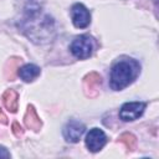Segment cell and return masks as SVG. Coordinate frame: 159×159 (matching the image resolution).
I'll use <instances>...</instances> for the list:
<instances>
[{
	"label": "cell",
	"mask_w": 159,
	"mask_h": 159,
	"mask_svg": "<svg viewBox=\"0 0 159 159\" xmlns=\"http://www.w3.org/2000/svg\"><path fill=\"white\" fill-rule=\"evenodd\" d=\"M20 31L35 43H47L55 37V21L41 10L24 12L17 22Z\"/></svg>",
	"instance_id": "6da1fadb"
},
{
	"label": "cell",
	"mask_w": 159,
	"mask_h": 159,
	"mask_svg": "<svg viewBox=\"0 0 159 159\" xmlns=\"http://www.w3.org/2000/svg\"><path fill=\"white\" fill-rule=\"evenodd\" d=\"M140 66L133 58H122L118 60L111 70L109 84L114 91H120L129 86L139 75Z\"/></svg>",
	"instance_id": "7a4b0ae2"
},
{
	"label": "cell",
	"mask_w": 159,
	"mask_h": 159,
	"mask_svg": "<svg viewBox=\"0 0 159 159\" xmlns=\"http://www.w3.org/2000/svg\"><path fill=\"white\" fill-rule=\"evenodd\" d=\"M96 47V42L93 40V37L88 36V35H81L77 36L70 45V50L71 53L80 60H86L88 58Z\"/></svg>",
	"instance_id": "3957f363"
},
{
	"label": "cell",
	"mask_w": 159,
	"mask_h": 159,
	"mask_svg": "<svg viewBox=\"0 0 159 159\" xmlns=\"http://www.w3.org/2000/svg\"><path fill=\"white\" fill-rule=\"evenodd\" d=\"M145 106L144 102H127L120 107L119 117L124 122L135 120L144 113Z\"/></svg>",
	"instance_id": "277c9868"
},
{
	"label": "cell",
	"mask_w": 159,
	"mask_h": 159,
	"mask_svg": "<svg viewBox=\"0 0 159 159\" xmlns=\"http://www.w3.org/2000/svg\"><path fill=\"white\" fill-rule=\"evenodd\" d=\"M71 19L77 29H84L91 22V14L83 4H75L71 7Z\"/></svg>",
	"instance_id": "5b68a950"
},
{
	"label": "cell",
	"mask_w": 159,
	"mask_h": 159,
	"mask_svg": "<svg viewBox=\"0 0 159 159\" xmlns=\"http://www.w3.org/2000/svg\"><path fill=\"white\" fill-rule=\"evenodd\" d=\"M106 143H107V135L99 128H92L86 135V145L93 153L99 152L106 145Z\"/></svg>",
	"instance_id": "8992f818"
},
{
	"label": "cell",
	"mask_w": 159,
	"mask_h": 159,
	"mask_svg": "<svg viewBox=\"0 0 159 159\" xmlns=\"http://www.w3.org/2000/svg\"><path fill=\"white\" fill-rule=\"evenodd\" d=\"M84 129L86 128L83 123L76 119H71L63 127V137L70 143H77L82 137V134L84 133Z\"/></svg>",
	"instance_id": "52a82bcc"
},
{
	"label": "cell",
	"mask_w": 159,
	"mask_h": 159,
	"mask_svg": "<svg viewBox=\"0 0 159 159\" xmlns=\"http://www.w3.org/2000/svg\"><path fill=\"white\" fill-rule=\"evenodd\" d=\"M40 73H41L40 67L34 63H27L19 68V76L25 82H32L40 76Z\"/></svg>",
	"instance_id": "ba28073f"
},
{
	"label": "cell",
	"mask_w": 159,
	"mask_h": 159,
	"mask_svg": "<svg viewBox=\"0 0 159 159\" xmlns=\"http://www.w3.org/2000/svg\"><path fill=\"white\" fill-rule=\"evenodd\" d=\"M17 93L12 89H7L4 96H2V102H4V106L11 111V112H15L17 109V104H19V101H17Z\"/></svg>",
	"instance_id": "9c48e42d"
},
{
	"label": "cell",
	"mask_w": 159,
	"mask_h": 159,
	"mask_svg": "<svg viewBox=\"0 0 159 159\" xmlns=\"http://www.w3.org/2000/svg\"><path fill=\"white\" fill-rule=\"evenodd\" d=\"M25 123L29 128H32V129H37L40 125H41V122H40V118L37 117L35 109L32 107H29L27 112H26V116H25Z\"/></svg>",
	"instance_id": "30bf717a"
},
{
	"label": "cell",
	"mask_w": 159,
	"mask_h": 159,
	"mask_svg": "<svg viewBox=\"0 0 159 159\" xmlns=\"http://www.w3.org/2000/svg\"><path fill=\"white\" fill-rule=\"evenodd\" d=\"M84 82H86V84L89 86V88H97L101 84V77L97 73L93 72V73H89L84 78Z\"/></svg>",
	"instance_id": "8fae6325"
},
{
	"label": "cell",
	"mask_w": 159,
	"mask_h": 159,
	"mask_svg": "<svg viewBox=\"0 0 159 159\" xmlns=\"http://www.w3.org/2000/svg\"><path fill=\"white\" fill-rule=\"evenodd\" d=\"M119 140H120L123 144H125L129 149H133L134 145H135V138H134L132 134H129V133H124V134H122Z\"/></svg>",
	"instance_id": "7c38bea8"
},
{
	"label": "cell",
	"mask_w": 159,
	"mask_h": 159,
	"mask_svg": "<svg viewBox=\"0 0 159 159\" xmlns=\"http://www.w3.org/2000/svg\"><path fill=\"white\" fill-rule=\"evenodd\" d=\"M0 158H10V153L2 145H0Z\"/></svg>",
	"instance_id": "4fadbf2b"
},
{
	"label": "cell",
	"mask_w": 159,
	"mask_h": 159,
	"mask_svg": "<svg viewBox=\"0 0 159 159\" xmlns=\"http://www.w3.org/2000/svg\"><path fill=\"white\" fill-rule=\"evenodd\" d=\"M0 122H2V123H6V117L4 116V113L0 111Z\"/></svg>",
	"instance_id": "5bb4252c"
}]
</instances>
